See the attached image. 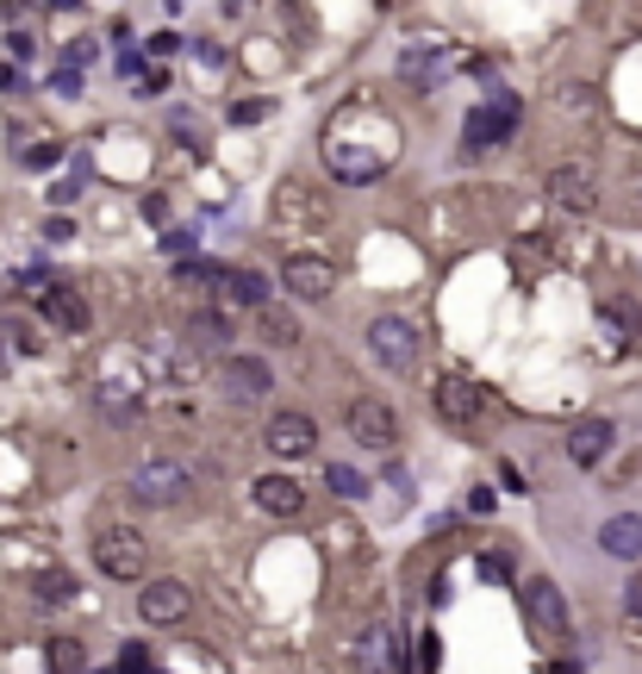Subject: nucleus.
<instances>
[{
    "label": "nucleus",
    "mask_w": 642,
    "mask_h": 674,
    "mask_svg": "<svg viewBox=\"0 0 642 674\" xmlns=\"http://www.w3.org/2000/svg\"><path fill=\"white\" fill-rule=\"evenodd\" d=\"M324 163H331V175L337 181H374V175L394 163V138H369V144H356V138H344V131H324Z\"/></svg>",
    "instance_id": "1"
},
{
    "label": "nucleus",
    "mask_w": 642,
    "mask_h": 674,
    "mask_svg": "<svg viewBox=\"0 0 642 674\" xmlns=\"http://www.w3.org/2000/svg\"><path fill=\"white\" fill-rule=\"evenodd\" d=\"M462 138H468V150H499L518 138V94H493L480 100L468 113V125H462Z\"/></svg>",
    "instance_id": "2"
},
{
    "label": "nucleus",
    "mask_w": 642,
    "mask_h": 674,
    "mask_svg": "<svg viewBox=\"0 0 642 674\" xmlns=\"http://www.w3.org/2000/svg\"><path fill=\"white\" fill-rule=\"evenodd\" d=\"M524 619H530V631L543 644H562L568 637V599H562V587L549 574H530L524 581Z\"/></svg>",
    "instance_id": "3"
},
{
    "label": "nucleus",
    "mask_w": 642,
    "mask_h": 674,
    "mask_svg": "<svg viewBox=\"0 0 642 674\" xmlns=\"http://www.w3.org/2000/svg\"><path fill=\"white\" fill-rule=\"evenodd\" d=\"M94 562H100V574H113V581H131V574H144L150 549H144V537H138L131 524H106V531L94 537Z\"/></svg>",
    "instance_id": "4"
},
{
    "label": "nucleus",
    "mask_w": 642,
    "mask_h": 674,
    "mask_svg": "<svg viewBox=\"0 0 642 674\" xmlns=\"http://www.w3.org/2000/svg\"><path fill=\"white\" fill-rule=\"evenodd\" d=\"M188 487L194 481H188L181 462H144V469H131V481H125V494L138 499V506H181Z\"/></svg>",
    "instance_id": "5"
},
{
    "label": "nucleus",
    "mask_w": 642,
    "mask_h": 674,
    "mask_svg": "<svg viewBox=\"0 0 642 674\" xmlns=\"http://www.w3.org/2000/svg\"><path fill=\"white\" fill-rule=\"evenodd\" d=\"M369 349H374V363L394 369V374L419 369V331H412L406 319H374L369 325Z\"/></svg>",
    "instance_id": "6"
},
{
    "label": "nucleus",
    "mask_w": 642,
    "mask_h": 674,
    "mask_svg": "<svg viewBox=\"0 0 642 674\" xmlns=\"http://www.w3.org/2000/svg\"><path fill=\"white\" fill-rule=\"evenodd\" d=\"M344 424H349V437H356L362 449H394V437H399V412L387 406V399H349Z\"/></svg>",
    "instance_id": "7"
},
{
    "label": "nucleus",
    "mask_w": 642,
    "mask_h": 674,
    "mask_svg": "<svg viewBox=\"0 0 642 674\" xmlns=\"http://www.w3.org/2000/svg\"><path fill=\"white\" fill-rule=\"evenodd\" d=\"M219 387H224V399H237V406H262L269 387H274V374H269L262 356H224Z\"/></svg>",
    "instance_id": "8"
},
{
    "label": "nucleus",
    "mask_w": 642,
    "mask_h": 674,
    "mask_svg": "<svg viewBox=\"0 0 642 674\" xmlns=\"http://www.w3.org/2000/svg\"><path fill=\"white\" fill-rule=\"evenodd\" d=\"M449 63H455V56H449L437 38H419V44H406V56H399V81L419 88V94H431V88L449 75Z\"/></svg>",
    "instance_id": "9"
},
{
    "label": "nucleus",
    "mask_w": 642,
    "mask_h": 674,
    "mask_svg": "<svg viewBox=\"0 0 642 674\" xmlns=\"http://www.w3.org/2000/svg\"><path fill=\"white\" fill-rule=\"evenodd\" d=\"M281 281H287L299 300H324L331 288H337V269H331L324 256H306V250H294V256L281 263Z\"/></svg>",
    "instance_id": "10"
},
{
    "label": "nucleus",
    "mask_w": 642,
    "mask_h": 674,
    "mask_svg": "<svg viewBox=\"0 0 642 674\" xmlns=\"http://www.w3.org/2000/svg\"><path fill=\"white\" fill-rule=\"evenodd\" d=\"M262 444H269L274 456H312V444H319V424L306 419V412H274L269 431H262Z\"/></svg>",
    "instance_id": "11"
},
{
    "label": "nucleus",
    "mask_w": 642,
    "mask_h": 674,
    "mask_svg": "<svg viewBox=\"0 0 642 674\" xmlns=\"http://www.w3.org/2000/svg\"><path fill=\"white\" fill-rule=\"evenodd\" d=\"M138 612H144L150 624H175L181 612H188V587H181L175 574H156L144 594H138Z\"/></svg>",
    "instance_id": "12"
},
{
    "label": "nucleus",
    "mask_w": 642,
    "mask_h": 674,
    "mask_svg": "<svg viewBox=\"0 0 642 674\" xmlns=\"http://www.w3.org/2000/svg\"><path fill=\"white\" fill-rule=\"evenodd\" d=\"M549 200L555 206H568V213H593L599 206V181H593V169H555L549 175Z\"/></svg>",
    "instance_id": "13"
},
{
    "label": "nucleus",
    "mask_w": 642,
    "mask_h": 674,
    "mask_svg": "<svg viewBox=\"0 0 642 674\" xmlns=\"http://www.w3.org/2000/svg\"><path fill=\"white\" fill-rule=\"evenodd\" d=\"M38 306H44V319L56 325V331H69V338L88 331V300H81V288H63V281H56V288L38 294Z\"/></svg>",
    "instance_id": "14"
},
{
    "label": "nucleus",
    "mask_w": 642,
    "mask_h": 674,
    "mask_svg": "<svg viewBox=\"0 0 642 674\" xmlns=\"http://www.w3.org/2000/svg\"><path fill=\"white\" fill-rule=\"evenodd\" d=\"M431 399H437V412H444L449 424H474V419H480V406H487V399H480V387H474V381H455V374H449V381H437V387H431Z\"/></svg>",
    "instance_id": "15"
},
{
    "label": "nucleus",
    "mask_w": 642,
    "mask_h": 674,
    "mask_svg": "<svg viewBox=\"0 0 642 674\" xmlns=\"http://www.w3.org/2000/svg\"><path fill=\"white\" fill-rule=\"evenodd\" d=\"M599 549L618 556V562H637L642 556V512H618V519L599 524Z\"/></svg>",
    "instance_id": "16"
},
{
    "label": "nucleus",
    "mask_w": 642,
    "mask_h": 674,
    "mask_svg": "<svg viewBox=\"0 0 642 674\" xmlns=\"http://www.w3.org/2000/svg\"><path fill=\"white\" fill-rule=\"evenodd\" d=\"M256 506L274 512V519H294L299 506H306V487H299L294 474H262V481H256Z\"/></svg>",
    "instance_id": "17"
},
{
    "label": "nucleus",
    "mask_w": 642,
    "mask_h": 674,
    "mask_svg": "<svg viewBox=\"0 0 642 674\" xmlns=\"http://www.w3.org/2000/svg\"><path fill=\"white\" fill-rule=\"evenodd\" d=\"M612 437H618V431H612L605 419H580V424L568 431V456L580 462V469H587V462H599V456L612 449Z\"/></svg>",
    "instance_id": "18"
},
{
    "label": "nucleus",
    "mask_w": 642,
    "mask_h": 674,
    "mask_svg": "<svg viewBox=\"0 0 642 674\" xmlns=\"http://www.w3.org/2000/svg\"><path fill=\"white\" fill-rule=\"evenodd\" d=\"M219 288H224V300H237V306H269V281L256 269H224Z\"/></svg>",
    "instance_id": "19"
},
{
    "label": "nucleus",
    "mask_w": 642,
    "mask_h": 674,
    "mask_svg": "<svg viewBox=\"0 0 642 674\" xmlns=\"http://www.w3.org/2000/svg\"><path fill=\"white\" fill-rule=\"evenodd\" d=\"M50 674H88V649L75 644V637H56L50 644Z\"/></svg>",
    "instance_id": "20"
},
{
    "label": "nucleus",
    "mask_w": 642,
    "mask_h": 674,
    "mask_svg": "<svg viewBox=\"0 0 642 674\" xmlns=\"http://www.w3.org/2000/svg\"><path fill=\"white\" fill-rule=\"evenodd\" d=\"M188 338H194L200 349H224V344H231V325H224L219 313H200V319L188 325Z\"/></svg>",
    "instance_id": "21"
},
{
    "label": "nucleus",
    "mask_w": 642,
    "mask_h": 674,
    "mask_svg": "<svg viewBox=\"0 0 642 674\" xmlns=\"http://www.w3.org/2000/svg\"><path fill=\"white\" fill-rule=\"evenodd\" d=\"M256 313H262L269 344H299V319H294V313H281V306H256Z\"/></svg>",
    "instance_id": "22"
},
{
    "label": "nucleus",
    "mask_w": 642,
    "mask_h": 674,
    "mask_svg": "<svg viewBox=\"0 0 642 674\" xmlns=\"http://www.w3.org/2000/svg\"><path fill=\"white\" fill-rule=\"evenodd\" d=\"M324 487H331L337 499H362V494H369V481H362L356 469H344V462H331V469H324Z\"/></svg>",
    "instance_id": "23"
},
{
    "label": "nucleus",
    "mask_w": 642,
    "mask_h": 674,
    "mask_svg": "<svg viewBox=\"0 0 642 674\" xmlns=\"http://www.w3.org/2000/svg\"><path fill=\"white\" fill-rule=\"evenodd\" d=\"M219 263H200V256H181V263H175V281H181V288H206V281H219Z\"/></svg>",
    "instance_id": "24"
},
{
    "label": "nucleus",
    "mask_w": 642,
    "mask_h": 674,
    "mask_svg": "<svg viewBox=\"0 0 642 674\" xmlns=\"http://www.w3.org/2000/svg\"><path fill=\"white\" fill-rule=\"evenodd\" d=\"M387 662H394V637H387V631H369V637H362V669L381 674Z\"/></svg>",
    "instance_id": "25"
},
{
    "label": "nucleus",
    "mask_w": 642,
    "mask_h": 674,
    "mask_svg": "<svg viewBox=\"0 0 642 674\" xmlns=\"http://www.w3.org/2000/svg\"><path fill=\"white\" fill-rule=\"evenodd\" d=\"M69 594H75L69 574H44V581H38V599H44V606H63Z\"/></svg>",
    "instance_id": "26"
},
{
    "label": "nucleus",
    "mask_w": 642,
    "mask_h": 674,
    "mask_svg": "<svg viewBox=\"0 0 642 674\" xmlns=\"http://www.w3.org/2000/svg\"><path fill=\"white\" fill-rule=\"evenodd\" d=\"M94 56H100V44H94V38H75V44L63 50V63H69V69H88Z\"/></svg>",
    "instance_id": "27"
},
{
    "label": "nucleus",
    "mask_w": 642,
    "mask_h": 674,
    "mask_svg": "<svg viewBox=\"0 0 642 674\" xmlns=\"http://www.w3.org/2000/svg\"><path fill=\"white\" fill-rule=\"evenodd\" d=\"M20 163H31V169H50V163H56V144H20Z\"/></svg>",
    "instance_id": "28"
},
{
    "label": "nucleus",
    "mask_w": 642,
    "mask_h": 674,
    "mask_svg": "<svg viewBox=\"0 0 642 674\" xmlns=\"http://www.w3.org/2000/svg\"><path fill=\"white\" fill-rule=\"evenodd\" d=\"M119 674H150V649H144V644H131V649L119 656Z\"/></svg>",
    "instance_id": "29"
},
{
    "label": "nucleus",
    "mask_w": 642,
    "mask_h": 674,
    "mask_svg": "<svg viewBox=\"0 0 642 674\" xmlns=\"http://www.w3.org/2000/svg\"><path fill=\"white\" fill-rule=\"evenodd\" d=\"M50 88H56V94H81V69H69V63H63V69H56V75H50Z\"/></svg>",
    "instance_id": "30"
},
{
    "label": "nucleus",
    "mask_w": 642,
    "mask_h": 674,
    "mask_svg": "<svg viewBox=\"0 0 642 674\" xmlns=\"http://www.w3.org/2000/svg\"><path fill=\"white\" fill-rule=\"evenodd\" d=\"M175 131H188V144H206V138H200V113H188V106H175Z\"/></svg>",
    "instance_id": "31"
},
{
    "label": "nucleus",
    "mask_w": 642,
    "mask_h": 674,
    "mask_svg": "<svg viewBox=\"0 0 642 674\" xmlns=\"http://www.w3.org/2000/svg\"><path fill=\"white\" fill-rule=\"evenodd\" d=\"M163 250H169L175 263H181V256H194V231H169V238H163Z\"/></svg>",
    "instance_id": "32"
},
{
    "label": "nucleus",
    "mask_w": 642,
    "mask_h": 674,
    "mask_svg": "<svg viewBox=\"0 0 642 674\" xmlns=\"http://www.w3.org/2000/svg\"><path fill=\"white\" fill-rule=\"evenodd\" d=\"M480 581H512V562L505 556H480Z\"/></svg>",
    "instance_id": "33"
},
{
    "label": "nucleus",
    "mask_w": 642,
    "mask_h": 674,
    "mask_svg": "<svg viewBox=\"0 0 642 674\" xmlns=\"http://www.w3.org/2000/svg\"><path fill=\"white\" fill-rule=\"evenodd\" d=\"M262 113H269V100H244V106H231V119H237V125H256Z\"/></svg>",
    "instance_id": "34"
},
{
    "label": "nucleus",
    "mask_w": 642,
    "mask_h": 674,
    "mask_svg": "<svg viewBox=\"0 0 642 674\" xmlns=\"http://www.w3.org/2000/svg\"><path fill=\"white\" fill-rule=\"evenodd\" d=\"M624 612L642 619V574H630V587H624Z\"/></svg>",
    "instance_id": "35"
},
{
    "label": "nucleus",
    "mask_w": 642,
    "mask_h": 674,
    "mask_svg": "<svg viewBox=\"0 0 642 674\" xmlns=\"http://www.w3.org/2000/svg\"><path fill=\"white\" fill-rule=\"evenodd\" d=\"M437 656H444V649H437V637H431V631H424V644H419V669L431 674V669H437Z\"/></svg>",
    "instance_id": "36"
},
{
    "label": "nucleus",
    "mask_w": 642,
    "mask_h": 674,
    "mask_svg": "<svg viewBox=\"0 0 642 674\" xmlns=\"http://www.w3.org/2000/svg\"><path fill=\"white\" fill-rule=\"evenodd\" d=\"M175 44H181V38H175V31H156V38H150V56H169Z\"/></svg>",
    "instance_id": "37"
},
{
    "label": "nucleus",
    "mask_w": 642,
    "mask_h": 674,
    "mask_svg": "<svg viewBox=\"0 0 642 674\" xmlns=\"http://www.w3.org/2000/svg\"><path fill=\"white\" fill-rule=\"evenodd\" d=\"M75 194H81V181H56V188H50V200H56V206H69Z\"/></svg>",
    "instance_id": "38"
},
{
    "label": "nucleus",
    "mask_w": 642,
    "mask_h": 674,
    "mask_svg": "<svg viewBox=\"0 0 642 674\" xmlns=\"http://www.w3.org/2000/svg\"><path fill=\"white\" fill-rule=\"evenodd\" d=\"M7 44H13V56H31V50H38V38H31V31H13Z\"/></svg>",
    "instance_id": "39"
},
{
    "label": "nucleus",
    "mask_w": 642,
    "mask_h": 674,
    "mask_svg": "<svg viewBox=\"0 0 642 674\" xmlns=\"http://www.w3.org/2000/svg\"><path fill=\"white\" fill-rule=\"evenodd\" d=\"M549 674H580V662H549Z\"/></svg>",
    "instance_id": "40"
},
{
    "label": "nucleus",
    "mask_w": 642,
    "mask_h": 674,
    "mask_svg": "<svg viewBox=\"0 0 642 674\" xmlns=\"http://www.w3.org/2000/svg\"><path fill=\"white\" fill-rule=\"evenodd\" d=\"M50 13H69V7H81V0H44Z\"/></svg>",
    "instance_id": "41"
}]
</instances>
